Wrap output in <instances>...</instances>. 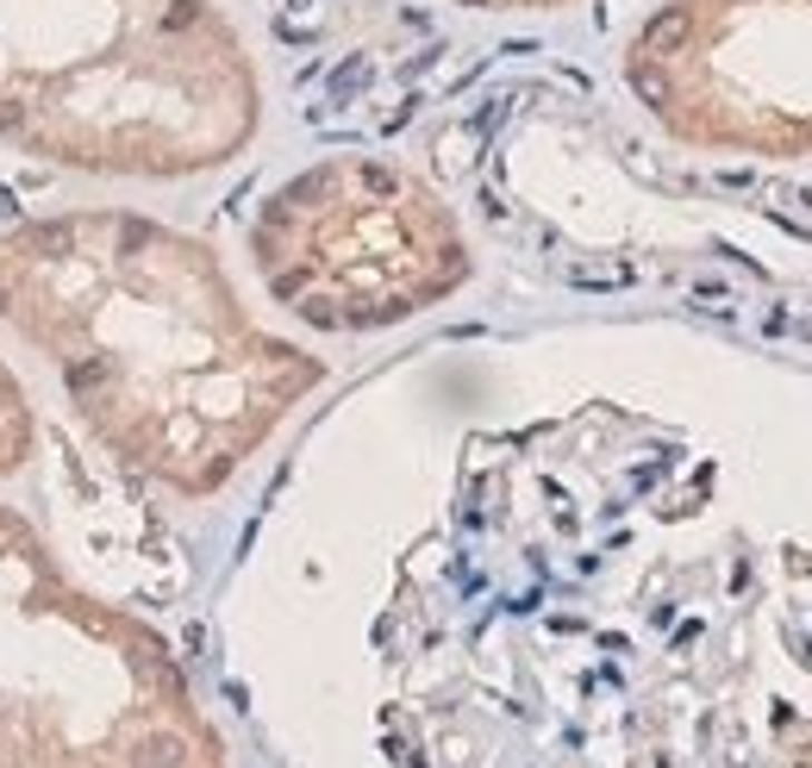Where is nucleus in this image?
I'll list each match as a JSON object with an SVG mask.
<instances>
[{
  "instance_id": "obj_1",
  "label": "nucleus",
  "mask_w": 812,
  "mask_h": 768,
  "mask_svg": "<svg viewBox=\"0 0 812 768\" xmlns=\"http://www.w3.org/2000/svg\"><path fill=\"white\" fill-rule=\"evenodd\" d=\"M0 325L112 463L176 500H213L325 388V357L244 307L207 237L126 206L7 225Z\"/></svg>"
},
{
  "instance_id": "obj_2",
  "label": "nucleus",
  "mask_w": 812,
  "mask_h": 768,
  "mask_svg": "<svg viewBox=\"0 0 812 768\" xmlns=\"http://www.w3.org/2000/svg\"><path fill=\"white\" fill-rule=\"evenodd\" d=\"M263 76L219 0H0V144L100 182L244 157Z\"/></svg>"
},
{
  "instance_id": "obj_3",
  "label": "nucleus",
  "mask_w": 812,
  "mask_h": 768,
  "mask_svg": "<svg viewBox=\"0 0 812 768\" xmlns=\"http://www.w3.org/2000/svg\"><path fill=\"white\" fill-rule=\"evenodd\" d=\"M32 450V400L0 362V768H225L169 643L88 594L7 494Z\"/></svg>"
},
{
  "instance_id": "obj_4",
  "label": "nucleus",
  "mask_w": 812,
  "mask_h": 768,
  "mask_svg": "<svg viewBox=\"0 0 812 768\" xmlns=\"http://www.w3.org/2000/svg\"><path fill=\"white\" fill-rule=\"evenodd\" d=\"M263 294L306 331H388L444 307L476 251L450 201L394 157H319L294 169L251 220Z\"/></svg>"
},
{
  "instance_id": "obj_5",
  "label": "nucleus",
  "mask_w": 812,
  "mask_h": 768,
  "mask_svg": "<svg viewBox=\"0 0 812 768\" xmlns=\"http://www.w3.org/2000/svg\"><path fill=\"white\" fill-rule=\"evenodd\" d=\"M619 76L687 150L812 163V0H663Z\"/></svg>"
},
{
  "instance_id": "obj_6",
  "label": "nucleus",
  "mask_w": 812,
  "mask_h": 768,
  "mask_svg": "<svg viewBox=\"0 0 812 768\" xmlns=\"http://www.w3.org/2000/svg\"><path fill=\"white\" fill-rule=\"evenodd\" d=\"M450 7H469V13H557L575 0H450Z\"/></svg>"
}]
</instances>
